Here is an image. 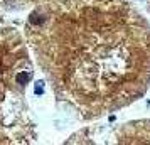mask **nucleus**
Here are the masks:
<instances>
[{
	"instance_id": "obj_1",
	"label": "nucleus",
	"mask_w": 150,
	"mask_h": 145,
	"mask_svg": "<svg viewBox=\"0 0 150 145\" xmlns=\"http://www.w3.org/2000/svg\"><path fill=\"white\" fill-rule=\"evenodd\" d=\"M24 34L59 105L84 121L150 88V24L130 0H46Z\"/></svg>"
},
{
	"instance_id": "obj_2",
	"label": "nucleus",
	"mask_w": 150,
	"mask_h": 145,
	"mask_svg": "<svg viewBox=\"0 0 150 145\" xmlns=\"http://www.w3.org/2000/svg\"><path fill=\"white\" fill-rule=\"evenodd\" d=\"M29 44L15 25L0 22V144L36 140L27 108V86L34 76Z\"/></svg>"
},
{
	"instance_id": "obj_3",
	"label": "nucleus",
	"mask_w": 150,
	"mask_h": 145,
	"mask_svg": "<svg viewBox=\"0 0 150 145\" xmlns=\"http://www.w3.org/2000/svg\"><path fill=\"white\" fill-rule=\"evenodd\" d=\"M46 0H0V10L3 12H19L29 7H36Z\"/></svg>"
},
{
	"instance_id": "obj_4",
	"label": "nucleus",
	"mask_w": 150,
	"mask_h": 145,
	"mask_svg": "<svg viewBox=\"0 0 150 145\" xmlns=\"http://www.w3.org/2000/svg\"><path fill=\"white\" fill-rule=\"evenodd\" d=\"M143 2H145V3L149 5V8H150V0H143Z\"/></svg>"
}]
</instances>
